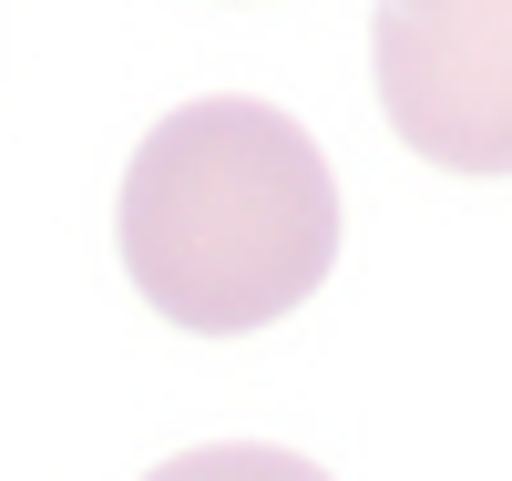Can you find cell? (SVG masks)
Masks as SVG:
<instances>
[{"mask_svg":"<svg viewBox=\"0 0 512 481\" xmlns=\"http://www.w3.org/2000/svg\"><path fill=\"white\" fill-rule=\"evenodd\" d=\"M369 82L420 164L512 174V0H379Z\"/></svg>","mask_w":512,"mask_h":481,"instance_id":"2","label":"cell"},{"mask_svg":"<svg viewBox=\"0 0 512 481\" xmlns=\"http://www.w3.org/2000/svg\"><path fill=\"white\" fill-rule=\"evenodd\" d=\"M123 277L185 338H256L338 267V174L318 134L256 93L175 103L113 195Z\"/></svg>","mask_w":512,"mask_h":481,"instance_id":"1","label":"cell"},{"mask_svg":"<svg viewBox=\"0 0 512 481\" xmlns=\"http://www.w3.org/2000/svg\"><path fill=\"white\" fill-rule=\"evenodd\" d=\"M144 481H338V471H318L308 451H277V441H205V451L154 461Z\"/></svg>","mask_w":512,"mask_h":481,"instance_id":"3","label":"cell"}]
</instances>
